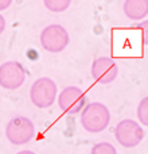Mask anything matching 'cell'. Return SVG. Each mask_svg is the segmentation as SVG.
Returning a JSON list of instances; mask_svg holds the SVG:
<instances>
[{"label": "cell", "instance_id": "2e32d148", "mask_svg": "<svg viewBox=\"0 0 148 154\" xmlns=\"http://www.w3.org/2000/svg\"><path fill=\"white\" fill-rule=\"evenodd\" d=\"M16 154H35L34 152H31V150H22V152L16 153Z\"/></svg>", "mask_w": 148, "mask_h": 154}, {"label": "cell", "instance_id": "ba28073f", "mask_svg": "<svg viewBox=\"0 0 148 154\" xmlns=\"http://www.w3.org/2000/svg\"><path fill=\"white\" fill-rule=\"evenodd\" d=\"M119 75V68L111 57H100L92 64V76L100 84H111Z\"/></svg>", "mask_w": 148, "mask_h": 154}, {"label": "cell", "instance_id": "30bf717a", "mask_svg": "<svg viewBox=\"0 0 148 154\" xmlns=\"http://www.w3.org/2000/svg\"><path fill=\"white\" fill-rule=\"evenodd\" d=\"M46 8L51 12H64L67 10L72 0H43Z\"/></svg>", "mask_w": 148, "mask_h": 154}, {"label": "cell", "instance_id": "9c48e42d", "mask_svg": "<svg viewBox=\"0 0 148 154\" xmlns=\"http://www.w3.org/2000/svg\"><path fill=\"white\" fill-rule=\"evenodd\" d=\"M124 14L132 20H140L148 15V0H125Z\"/></svg>", "mask_w": 148, "mask_h": 154}, {"label": "cell", "instance_id": "3957f363", "mask_svg": "<svg viewBox=\"0 0 148 154\" xmlns=\"http://www.w3.org/2000/svg\"><path fill=\"white\" fill-rule=\"evenodd\" d=\"M30 99L38 108H49L57 99V84L49 77H40L31 85Z\"/></svg>", "mask_w": 148, "mask_h": 154}, {"label": "cell", "instance_id": "8992f818", "mask_svg": "<svg viewBox=\"0 0 148 154\" xmlns=\"http://www.w3.org/2000/svg\"><path fill=\"white\" fill-rule=\"evenodd\" d=\"M26 80V72L20 62L7 61L0 65V87L4 89H18Z\"/></svg>", "mask_w": 148, "mask_h": 154}, {"label": "cell", "instance_id": "5b68a950", "mask_svg": "<svg viewBox=\"0 0 148 154\" xmlns=\"http://www.w3.org/2000/svg\"><path fill=\"white\" fill-rule=\"evenodd\" d=\"M116 141L124 147H135L143 141L144 130L136 120L124 119L117 123L114 130Z\"/></svg>", "mask_w": 148, "mask_h": 154}, {"label": "cell", "instance_id": "5bb4252c", "mask_svg": "<svg viewBox=\"0 0 148 154\" xmlns=\"http://www.w3.org/2000/svg\"><path fill=\"white\" fill-rule=\"evenodd\" d=\"M11 3H12V0H0V11L7 10L11 5Z\"/></svg>", "mask_w": 148, "mask_h": 154}, {"label": "cell", "instance_id": "9a60e30c", "mask_svg": "<svg viewBox=\"0 0 148 154\" xmlns=\"http://www.w3.org/2000/svg\"><path fill=\"white\" fill-rule=\"evenodd\" d=\"M4 29H5V19L3 18V15L0 14V34L4 31Z\"/></svg>", "mask_w": 148, "mask_h": 154}, {"label": "cell", "instance_id": "7a4b0ae2", "mask_svg": "<svg viewBox=\"0 0 148 154\" xmlns=\"http://www.w3.org/2000/svg\"><path fill=\"white\" fill-rule=\"evenodd\" d=\"M35 126L26 116H15L7 123L5 137L12 145H26L34 138Z\"/></svg>", "mask_w": 148, "mask_h": 154}, {"label": "cell", "instance_id": "7c38bea8", "mask_svg": "<svg viewBox=\"0 0 148 154\" xmlns=\"http://www.w3.org/2000/svg\"><path fill=\"white\" fill-rule=\"evenodd\" d=\"M90 154H117V152L113 145L109 142H100L92 147Z\"/></svg>", "mask_w": 148, "mask_h": 154}, {"label": "cell", "instance_id": "277c9868", "mask_svg": "<svg viewBox=\"0 0 148 154\" xmlns=\"http://www.w3.org/2000/svg\"><path fill=\"white\" fill-rule=\"evenodd\" d=\"M40 45L50 53H61L69 45V34L61 24H50L42 30Z\"/></svg>", "mask_w": 148, "mask_h": 154}, {"label": "cell", "instance_id": "6da1fadb", "mask_svg": "<svg viewBox=\"0 0 148 154\" xmlns=\"http://www.w3.org/2000/svg\"><path fill=\"white\" fill-rule=\"evenodd\" d=\"M111 112L102 103H90L81 111V125L87 133H101L109 126Z\"/></svg>", "mask_w": 148, "mask_h": 154}, {"label": "cell", "instance_id": "52a82bcc", "mask_svg": "<svg viewBox=\"0 0 148 154\" xmlns=\"http://www.w3.org/2000/svg\"><path fill=\"white\" fill-rule=\"evenodd\" d=\"M86 96L78 87H66L58 96V106L65 114L75 115L85 108Z\"/></svg>", "mask_w": 148, "mask_h": 154}, {"label": "cell", "instance_id": "8fae6325", "mask_svg": "<svg viewBox=\"0 0 148 154\" xmlns=\"http://www.w3.org/2000/svg\"><path fill=\"white\" fill-rule=\"evenodd\" d=\"M138 119L143 126H148V96L141 99L138 106Z\"/></svg>", "mask_w": 148, "mask_h": 154}, {"label": "cell", "instance_id": "4fadbf2b", "mask_svg": "<svg viewBox=\"0 0 148 154\" xmlns=\"http://www.w3.org/2000/svg\"><path fill=\"white\" fill-rule=\"evenodd\" d=\"M138 29L141 31V38H143V43L148 46V20H144L138 24Z\"/></svg>", "mask_w": 148, "mask_h": 154}]
</instances>
